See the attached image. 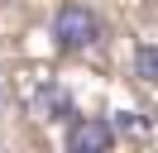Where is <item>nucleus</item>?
Masks as SVG:
<instances>
[{
    "mask_svg": "<svg viewBox=\"0 0 158 153\" xmlns=\"http://www.w3.org/2000/svg\"><path fill=\"white\" fill-rule=\"evenodd\" d=\"M120 124H125V129H148V115H139V110H120Z\"/></svg>",
    "mask_w": 158,
    "mask_h": 153,
    "instance_id": "obj_5",
    "label": "nucleus"
},
{
    "mask_svg": "<svg viewBox=\"0 0 158 153\" xmlns=\"http://www.w3.org/2000/svg\"><path fill=\"white\" fill-rule=\"evenodd\" d=\"M53 38H58L62 53H86L101 38V14L86 0H62L58 14H53Z\"/></svg>",
    "mask_w": 158,
    "mask_h": 153,
    "instance_id": "obj_1",
    "label": "nucleus"
},
{
    "mask_svg": "<svg viewBox=\"0 0 158 153\" xmlns=\"http://www.w3.org/2000/svg\"><path fill=\"white\" fill-rule=\"evenodd\" d=\"M134 76L148 86H158V43H139L134 48Z\"/></svg>",
    "mask_w": 158,
    "mask_h": 153,
    "instance_id": "obj_4",
    "label": "nucleus"
},
{
    "mask_svg": "<svg viewBox=\"0 0 158 153\" xmlns=\"http://www.w3.org/2000/svg\"><path fill=\"white\" fill-rule=\"evenodd\" d=\"M115 143V120H96V115H77L67 124V148L72 153H106Z\"/></svg>",
    "mask_w": 158,
    "mask_h": 153,
    "instance_id": "obj_2",
    "label": "nucleus"
},
{
    "mask_svg": "<svg viewBox=\"0 0 158 153\" xmlns=\"http://www.w3.org/2000/svg\"><path fill=\"white\" fill-rule=\"evenodd\" d=\"M39 101L48 105V120H58V124H72V120H77V115H72V96L62 91V86H43Z\"/></svg>",
    "mask_w": 158,
    "mask_h": 153,
    "instance_id": "obj_3",
    "label": "nucleus"
}]
</instances>
